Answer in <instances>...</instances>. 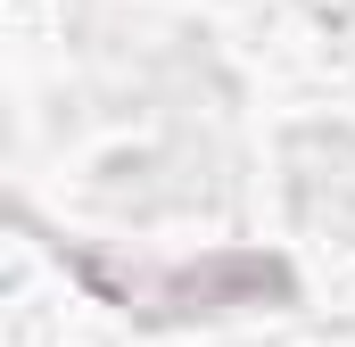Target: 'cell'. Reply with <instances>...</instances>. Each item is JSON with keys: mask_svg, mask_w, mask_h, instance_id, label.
<instances>
[{"mask_svg": "<svg viewBox=\"0 0 355 347\" xmlns=\"http://www.w3.org/2000/svg\"><path fill=\"white\" fill-rule=\"evenodd\" d=\"M166 314H223V306H265V298H289V273L272 257H207V264H182L157 281Z\"/></svg>", "mask_w": 355, "mask_h": 347, "instance_id": "obj_1", "label": "cell"}]
</instances>
